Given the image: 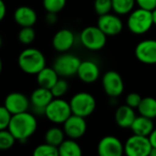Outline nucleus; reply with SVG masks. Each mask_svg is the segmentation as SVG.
<instances>
[{
    "label": "nucleus",
    "mask_w": 156,
    "mask_h": 156,
    "mask_svg": "<svg viewBox=\"0 0 156 156\" xmlns=\"http://www.w3.org/2000/svg\"><path fill=\"white\" fill-rule=\"evenodd\" d=\"M46 21L49 25H54L58 21V16L57 13H52V12H47L46 16Z\"/></svg>",
    "instance_id": "nucleus-35"
},
{
    "label": "nucleus",
    "mask_w": 156,
    "mask_h": 156,
    "mask_svg": "<svg viewBox=\"0 0 156 156\" xmlns=\"http://www.w3.org/2000/svg\"><path fill=\"white\" fill-rule=\"evenodd\" d=\"M7 129L16 141L26 143L36 133L37 121L34 114L24 112L12 115Z\"/></svg>",
    "instance_id": "nucleus-1"
},
{
    "label": "nucleus",
    "mask_w": 156,
    "mask_h": 156,
    "mask_svg": "<svg viewBox=\"0 0 156 156\" xmlns=\"http://www.w3.org/2000/svg\"><path fill=\"white\" fill-rule=\"evenodd\" d=\"M79 79L85 83L95 82L100 76V68L92 60L81 61L77 71Z\"/></svg>",
    "instance_id": "nucleus-17"
},
{
    "label": "nucleus",
    "mask_w": 156,
    "mask_h": 156,
    "mask_svg": "<svg viewBox=\"0 0 156 156\" xmlns=\"http://www.w3.org/2000/svg\"><path fill=\"white\" fill-rule=\"evenodd\" d=\"M16 141V140L8 129L0 131V151H6L11 149L14 146Z\"/></svg>",
    "instance_id": "nucleus-28"
},
{
    "label": "nucleus",
    "mask_w": 156,
    "mask_h": 156,
    "mask_svg": "<svg viewBox=\"0 0 156 156\" xmlns=\"http://www.w3.org/2000/svg\"><path fill=\"white\" fill-rule=\"evenodd\" d=\"M67 0H43V6L47 12L58 13L66 5Z\"/></svg>",
    "instance_id": "nucleus-29"
},
{
    "label": "nucleus",
    "mask_w": 156,
    "mask_h": 156,
    "mask_svg": "<svg viewBox=\"0 0 156 156\" xmlns=\"http://www.w3.org/2000/svg\"><path fill=\"white\" fill-rule=\"evenodd\" d=\"M71 114L69 102L61 98H54L45 109L46 118L56 124H63Z\"/></svg>",
    "instance_id": "nucleus-4"
},
{
    "label": "nucleus",
    "mask_w": 156,
    "mask_h": 156,
    "mask_svg": "<svg viewBox=\"0 0 156 156\" xmlns=\"http://www.w3.org/2000/svg\"><path fill=\"white\" fill-rule=\"evenodd\" d=\"M69 105L73 114L86 118L94 112L96 100L90 93L78 92L71 98Z\"/></svg>",
    "instance_id": "nucleus-6"
},
{
    "label": "nucleus",
    "mask_w": 156,
    "mask_h": 156,
    "mask_svg": "<svg viewBox=\"0 0 156 156\" xmlns=\"http://www.w3.org/2000/svg\"><path fill=\"white\" fill-rule=\"evenodd\" d=\"M112 10L118 15H126L133 10L135 0H112Z\"/></svg>",
    "instance_id": "nucleus-25"
},
{
    "label": "nucleus",
    "mask_w": 156,
    "mask_h": 156,
    "mask_svg": "<svg viewBox=\"0 0 156 156\" xmlns=\"http://www.w3.org/2000/svg\"><path fill=\"white\" fill-rule=\"evenodd\" d=\"M135 118H136V114L134 109L131 108L127 104L122 105L116 110L115 122L117 125L122 129L130 128Z\"/></svg>",
    "instance_id": "nucleus-19"
},
{
    "label": "nucleus",
    "mask_w": 156,
    "mask_h": 156,
    "mask_svg": "<svg viewBox=\"0 0 156 156\" xmlns=\"http://www.w3.org/2000/svg\"><path fill=\"white\" fill-rule=\"evenodd\" d=\"M94 10L99 16L110 13L112 10V0H95L94 1Z\"/></svg>",
    "instance_id": "nucleus-31"
},
{
    "label": "nucleus",
    "mask_w": 156,
    "mask_h": 156,
    "mask_svg": "<svg viewBox=\"0 0 156 156\" xmlns=\"http://www.w3.org/2000/svg\"><path fill=\"white\" fill-rule=\"evenodd\" d=\"M17 64L23 72L29 75H37L46 67V58L39 49L27 48L20 52Z\"/></svg>",
    "instance_id": "nucleus-2"
},
{
    "label": "nucleus",
    "mask_w": 156,
    "mask_h": 156,
    "mask_svg": "<svg viewBox=\"0 0 156 156\" xmlns=\"http://www.w3.org/2000/svg\"><path fill=\"white\" fill-rule=\"evenodd\" d=\"M50 90L54 98H61L69 90V84L67 80L63 79H58L57 82L53 85V87L50 89Z\"/></svg>",
    "instance_id": "nucleus-30"
},
{
    "label": "nucleus",
    "mask_w": 156,
    "mask_h": 156,
    "mask_svg": "<svg viewBox=\"0 0 156 156\" xmlns=\"http://www.w3.org/2000/svg\"><path fill=\"white\" fill-rule=\"evenodd\" d=\"M97 26L106 36H116L123 28L122 19L118 16L111 13L99 16Z\"/></svg>",
    "instance_id": "nucleus-14"
},
{
    "label": "nucleus",
    "mask_w": 156,
    "mask_h": 156,
    "mask_svg": "<svg viewBox=\"0 0 156 156\" xmlns=\"http://www.w3.org/2000/svg\"><path fill=\"white\" fill-rule=\"evenodd\" d=\"M152 16H153L154 25H156V8H154V9L152 11Z\"/></svg>",
    "instance_id": "nucleus-38"
},
{
    "label": "nucleus",
    "mask_w": 156,
    "mask_h": 156,
    "mask_svg": "<svg viewBox=\"0 0 156 156\" xmlns=\"http://www.w3.org/2000/svg\"><path fill=\"white\" fill-rule=\"evenodd\" d=\"M58 74L56 72L53 67H45L37 74V82L39 87L50 90L58 80Z\"/></svg>",
    "instance_id": "nucleus-21"
},
{
    "label": "nucleus",
    "mask_w": 156,
    "mask_h": 156,
    "mask_svg": "<svg viewBox=\"0 0 156 156\" xmlns=\"http://www.w3.org/2000/svg\"><path fill=\"white\" fill-rule=\"evenodd\" d=\"M4 106L12 115H14L27 112L30 107V101L21 92H11L5 98Z\"/></svg>",
    "instance_id": "nucleus-13"
},
{
    "label": "nucleus",
    "mask_w": 156,
    "mask_h": 156,
    "mask_svg": "<svg viewBox=\"0 0 156 156\" xmlns=\"http://www.w3.org/2000/svg\"><path fill=\"white\" fill-rule=\"evenodd\" d=\"M65 140V133L63 129L58 127L49 128L45 133V142L58 147V145Z\"/></svg>",
    "instance_id": "nucleus-24"
},
{
    "label": "nucleus",
    "mask_w": 156,
    "mask_h": 156,
    "mask_svg": "<svg viewBox=\"0 0 156 156\" xmlns=\"http://www.w3.org/2000/svg\"><path fill=\"white\" fill-rule=\"evenodd\" d=\"M18 41L24 45L31 44L36 38V32L33 27H23L18 32L17 35Z\"/></svg>",
    "instance_id": "nucleus-27"
},
{
    "label": "nucleus",
    "mask_w": 156,
    "mask_h": 156,
    "mask_svg": "<svg viewBox=\"0 0 156 156\" xmlns=\"http://www.w3.org/2000/svg\"><path fill=\"white\" fill-rule=\"evenodd\" d=\"M102 87L108 96L112 98L119 97L124 90L123 80L117 71L109 70L102 77Z\"/></svg>",
    "instance_id": "nucleus-9"
},
{
    "label": "nucleus",
    "mask_w": 156,
    "mask_h": 156,
    "mask_svg": "<svg viewBox=\"0 0 156 156\" xmlns=\"http://www.w3.org/2000/svg\"><path fill=\"white\" fill-rule=\"evenodd\" d=\"M137 59L144 64H156V39L141 41L135 48Z\"/></svg>",
    "instance_id": "nucleus-15"
},
{
    "label": "nucleus",
    "mask_w": 156,
    "mask_h": 156,
    "mask_svg": "<svg viewBox=\"0 0 156 156\" xmlns=\"http://www.w3.org/2000/svg\"><path fill=\"white\" fill-rule=\"evenodd\" d=\"M135 3L140 8L153 11L156 8V0H135Z\"/></svg>",
    "instance_id": "nucleus-34"
},
{
    "label": "nucleus",
    "mask_w": 156,
    "mask_h": 156,
    "mask_svg": "<svg viewBox=\"0 0 156 156\" xmlns=\"http://www.w3.org/2000/svg\"><path fill=\"white\" fill-rule=\"evenodd\" d=\"M14 20L21 27H33L37 20V15L30 6L21 5L18 6L14 12Z\"/></svg>",
    "instance_id": "nucleus-18"
},
{
    "label": "nucleus",
    "mask_w": 156,
    "mask_h": 156,
    "mask_svg": "<svg viewBox=\"0 0 156 156\" xmlns=\"http://www.w3.org/2000/svg\"><path fill=\"white\" fill-rule=\"evenodd\" d=\"M59 156H80L82 150L74 139L64 140L58 147Z\"/></svg>",
    "instance_id": "nucleus-22"
},
{
    "label": "nucleus",
    "mask_w": 156,
    "mask_h": 156,
    "mask_svg": "<svg viewBox=\"0 0 156 156\" xmlns=\"http://www.w3.org/2000/svg\"><path fill=\"white\" fill-rule=\"evenodd\" d=\"M152 11L138 8L133 10L127 20V26L129 30L135 35H143L148 32L153 27Z\"/></svg>",
    "instance_id": "nucleus-3"
},
{
    "label": "nucleus",
    "mask_w": 156,
    "mask_h": 156,
    "mask_svg": "<svg viewBox=\"0 0 156 156\" xmlns=\"http://www.w3.org/2000/svg\"><path fill=\"white\" fill-rule=\"evenodd\" d=\"M12 114L8 112V110L3 105L0 106V131L8 128Z\"/></svg>",
    "instance_id": "nucleus-32"
},
{
    "label": "nucleus",
    "mask_w": 156,
    "mask_h": 156,
    "mask_svg": "<svg viewBox=\"0 0 156 156\" xmlns=\"http://www.w3.org/2000/svg\"><path fill=\"white\" fill-rule=\"evenodd\" d=\"M80 39L83 47L87 49L96 51L105 47L107 36L99 28L98 26H90L85 27L81 31Z\"/></svg>",
    "instance_id": "nucleus-5"
},
{
    "label": "nucleus",
    "mask_w": 156,
    "mask_h": 156,
    "mask_svg": "<svg viewBox=\"0 0 156 156\" xmlns=\"http://www.w3.org/2000/svg\"><path fill=\"white\" fill-rule=\"evenodd\" d=\"M1 47H2V38L0 37V48H1Z\"/></svg>",
    "instance_id": "nucleus-41"
},
{
    "label": "nucleus",
    "mask_w": 156,
    "mask_h": 156,
    "mask_svg": "<svg viewBox=\"0 0 156 156\" xmlns=\"http://www.w3.org/2000/svg\"><path fill=\"white\" fill-rule=\"evenodd\" d=\"M137 110L140 115L150 119H154L156 118V99L153 97L143 98Z\"/></svg>",
    "instance_id": "nucleus-23"
},
{
    "label": "nucleus",
    "mask_w": 156,
    "mask_h": 156,
    "mask_svg": "<svg viewBox=\"0 0 156 156\" xmlns=\"http://www.w3.org/2000/svg\"><path fill=\"white\" fill-rule=\"evenodd\" d=\"M150 155H151V156H156V148H154V147H152V150H151Z\"/></svg>",
    "instance_id": "nucleus-39"
},
{
    "label": "nucleus",
    "mask_w": 156,
    "mask_h": 156,
    "mask_svg": "<svg viewBox=\"0 0 156 156\" xmlns=\"http://www.w3.org/2000/svg\"><path fill=\"white\" fill-rule=\"evenodd\" d=\"M74 42V33L68 28H62L58 30L52 38V46L54 49L61 53L69 51L73 47Z\"/></svg>",
    "instance_id": "nucleus-16"
},
{
    "label": "nucleus",
    "mask_w": 156,
    "mask_h": 156,
    "mask_svg": "<svg viewBox=\"0 0 156 156\" xmlns=\"http://www.w3.org/2000/svg\"><path fill=\"white\" fill-rule=\"evenodd\" d=\"M152 145L147 136L133 134L124 144V154L128 156L150 155Z\"/></svg>",
    "instance_id": "nucleus-8"
},
{
    "label": "nucleus",
    "mask_w": 156,
    "mask_h": 156,
    "mask_svg": "<svg viewBox=\"0 0 156 156\" xmlns=\"http://www.w3.org/2000/svg\"><path fill=\"white\" fill-rule=\"evenodd\" d=\"M80 62L81 60L79 57L64 52V54H61L56 58L53 63V69L56 70L58 76L69 78L77 75Z\"/></svg>",
    "instance_id": "nucleus-7"
},
{
    "label": "nucleus",
    "mask_w": 156,
    "mask_h": 156,
    "mask_svg": "<svg viewBox=\"0 0 156 156\" xmlns=\"http://www.w3.org/2000/svg\"><path fill=\"white\" fill-rule=\"evenodd\" d=\"M34 156H58V149L57 146L48 143L39 144L33 151Z\"/></svg>",
    "instance_id": "nucleus-26"
},
{
    "label": "nucleus",
    "mask_w": 156,
    "mask_h": 156,
    "mask_svg": "<svg viewBox=\"0 0 156 156\" xmlns=\"http://www.w3.org/2000/svg\"><path fill=\"white\" fill-rule=\"evenodd\" d=\"M2 69H3V63H2V59H1V57H0V74L2 72Z\"/></svg>",
    "instance_id": "nucleus-40"
},
{
    "label": "nucleus",
    "mask_w": 156,
    "mask_h": 156,
    "mask_svg": "<svg viewBox=\"0 0 156 156\" xmlns=\"http://www.w3.org/2000/svg\"><path fill=\"white\" fill-rule=\"evenodd\" d=\"M130 129L133 131V134L142 135V136H149V134L154 129V125L153 122V119L144 117L143 115L136 116L133 122L132 123Z\"/></svg>",
    "instance_id": "nucleus-20"
},
{
    "label": "nucleus",
    "mask_w": 156,
    "mask_h": 156,
    "mask_svg": "<svg viewBox=\"0 0 156 156\" xmlns=\"http://www.w3.org/2000/svg\"><path fill=\"white\" fill-rule=\"evenodd\" d=\"M53 99L54 96L49 89L38 86L32 91L29 101L33 112L37 115H45V109Z\"/></svg>",
    "instance_id": "nucleus-10"
},
{
    "label": "nucleus",
    "mask_w": 156,
    "mask_h": 156,
    "mask_svg": "<svg viewBox=\"0 0 156 156\" xmlns=\"http://www.w3.org/2000/svg\"><path fill=\"white\" fill-rule=\"evenodd\" d=\"M87 130V123L85 118L71 114L63 123V131L65 135L70 139L77 140L82 137Z\"/></svg>",
    "instance_id": "nucleus-11"
},
{
    "label": "nucleus",
    "mask_w": 156,
    "mask_h": 156,
    "mask_svg": "<svg viewBox=\"0 0 156 156\" xmlns=\"http://www.w3.org/2000/svg\"><path fill=\"white\" fill-rule=\"evenodd\" d=\"M6 14V5L3 0H0V21H2Z\"/></svg>",
    "instance_id": "nucleus-36"
},
{
    "label": "nucleus",
    "mask_w": 156,
    "mask_h": 156,
    "mask_svg": "<svg viewBox=\"0 0 156 156\" xmlns=\"http://www.w3.org/2000/svg\"><path fill=\"white\" fill-rule=\"evenodd\" d=\"M142 99L143 98L140 96V94H138L136 92H132V93L127 95L125 101H126V104L128 106H130L131 108L137 109L140 102H141V101H142Z\"/></svg>",
    "instance_id": "nucleus-33"
},
{
    "label": "nucleus",
    "mask_w": 156,
    "mask_h": 156,
    "mask_svg": "<svg viewBox=\"0 0 156 156\" xmlns=\"http://www.w3.org/2000/svg\"><path fill=\"white\" fill-rule=\"evenodd\" d=\"M148 138H149V141L151 143L152 147L156 148V129L153 130V132L149 134Z\"/></svg>",
    "instance_id": "nucleus-37"
},
{
    "label": "nucleus",
    "mask_w": 156,
    "mask_h": 156,
    "mask_svg": "<svg viewBox=\"0 0 156 156\" xmlns=\"http://www.w3.org/2000/svg\"><path fill=\"white\" fill-rule=\"evenodd\" d=\"M97 151L101 156H122L124 154V145L117 137L108 135L99 142Z\"/></svg>",
    "instance_id": "nucleus-12"
}]
</instances>
